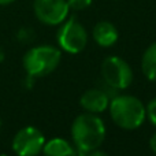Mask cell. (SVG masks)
I'll return each mask as SVG.
<instances>
[{
  "label": "cell",
  "instance_id": "obj_9",
  "mask_svg": "<svg viewBox=\"0 0 156 156\" xmlns=\"http://www.w3.org/2000/svg\"><path fill=\"white\" fill-rule=\"evenodd\" d=\"M92 36L97 45L103 47V48H110L118 41L119 33L114 23L108 21H100L94 25Z\"/></svg>",
  "mask_w": 156,
  "mask_h": 156
},
{
  "label": "cell",
  "instance_id": "obj_16",
  "mask_svg": "<svg viewBox=\"0 0 156 156\" xmlns=\"http://www.w3.org/2000/svg\"><path fill=\"white\" fill-rule=\"evenodd\" d=\"M85 156H108L105 152H103V151H99V149H94V151H90V152H88Z\"/></svg>",
  "mask_w": 156,
  "mask_h": 156
},
{
  "label": "cell",
  "instance_id": "obj_5",
  "mask_svg": "<svg viewBox=\"0 0 156 156\" xmlns=\"http://www.w3.org/2000/svg\"><path fill=\"white\" fill-rule=\"evenodd\" d=\"M101 78L116 90L127 89L133 82V70L125 59L115 55L107 56L101 63Z\"/></svg>",
  "mask_w": 156,
  "mask_h": 156
},
{
  "label": "cell",
  "instance_id": "obj_12",
  "mask_svg": "<svg viewBox=\"0 0 156 156\" xmlns=\"http://www.w3.org/2000/svg\"><path fill=\"white\" fill-rule=\"evenodd\" d=\"M16 40L22 44H29L34 40V30L30 27H21L16 32Z\"/></svg>",
  "mask_w": 156,
  "mask_h": 156
},
{
  "label": "cell",
  "instance_id": "obj_17",
  "mask_svg": "<svg viewBox=\"0 0 156 156\" xmlns=\"http://www.w3.org/2000/svg\"><path fill=\"white\" fill-rule=\"evenodd\" d=\"M4 58H5V52H4V49H3V47L0 45V63L4 60Z\"/></svg>",
  "mask_w": 156,
  "mask_h": 156
},
{
  "label": "cell",
  "instance_id": "obj_2",
  "mask_svg": "<svg viewBox=\"0 0 156 156\" xmlns=\"http://www.w3.org/2000/svg\"><path fill=\"white\" fill-rule=\"evenodd\" d=\"M108 110L114 123L125 130L138 129L147 118L144 103L132 94H116L110 100Z\"/></svg>",
  "mask_w": 156,
  "mask_h": 156
},
{
  "label": "cell",
  "instance_id": "obj_3",
  "mask_svg": "<svg viewBox=\"0 0 156 156\" xmlns=\"http://www.w3.org/2000/svg\"><path fill=\"white\" fill-rule=\"evenodd\" d=\"M62 59V51L54 45H37L27 49L22 65L27 76L41 78L54 73Z\"/></svg>",
  "mask_w": 156,
  "mask_h": 156
},
{
  "label": "cell",
  "instance_id": "obj_6",
  "mask_svg": "<svg viewBox=\"0 0 156 156\" xmlns=\"http://www.w3.org/2000/svg\"><path fill=\"white\" fill-rule=\"evenodd\" d=\"M45 137L43 132L34 126H25L15 133L11 148L16 156H38L43 152Z\"/></svg>",
  "mask_w": 156,
  "mask_h": 156
},
{
  "label": "cell",
  "instance_id": "obj_13",
  "mask_svg": "<svg viewBox=\"0 0 156 156\" xmlns=\"http://www.w3.org/2000/svg\"><path fill=\"white\" fill-rule=\"evenodd\" d=\"M92 2L93 0H67V4L70 7V10L82 11V10H86L92 4Z\"/></svg>",
  "mask_w": 156,
  "mask_h": 156
},
{
  "label": "cell",
  "instance_id": "obj_14",
  "mask_svg": "<svg viewBox=\"0 0 156 156\" xmlns=\"http://www.w3.org/2000/svg\"><path fill=\"white\" fill-rule=\"evenodd\" d=\"M145 110H147V118H148L149 122L156 127V97L152 99L151 101L147 104Z\"/></svg>",
  "mask_w": 156,
  "mask_h": 156
},
{
  "label": "cell",
  "instance_id": "obj_1",
  "mask_svg": "<svg viewBox=\"0 0 156 156\" xmlns=\"http://www.w3.org/2000/svg\"><path fill=\"white\" fill-rule=\"evenodd\" d=\"M71 140L80 152L88 154L99 149L105 138V125L97 114L83 112L71 125Z\"/></svg>",
  "mask_w": 156,
  "mask_h": 156
},
{
  "label": "cell",
  "instance_id": "obj_7",
  "mask_svg": "<svg viewBox=\"0 0 156 156\" xmlns=\"http://www.w3.org/2000/svg\"><path fill=\"white\" fill-rule=\"evenodd\" d=\"M33 11L41 23L48 26H59L69 18L70 7L67 0H34Z\"/></svg>",
  "mask_w": 156,
  "mask_h": 156
},
{
  "label": "cell",
  "instance_id": "obj_20",
  "mask_svg": "<svg viewBox=\"0 0 156 156\" xmlns=\"http://www.w3.org/2000/svg\"><path fill=\"white\" fill-rule=\"evenodd\" d=\"M0 156H8V155H5V154H0Z\"/></svg>",
  "mask_w": 156,
  "mask_h": 156
},
{
  "label": "cell",
  "instance_id": "obj_10",
  "mask_svg": "<svg viewBox=\"0 0 156 156\" xmlns=\"http://www.w3.org/2000/svg\"><path fill=\"white\" fill-rule=\"evenodd\" d=\"M41 154L44 156H78V149L66 138L55 137L45 141Z\"/></svg>",
  "mask_w": 156,
  "mask_h": 156
},
{
  "label": "cell",
  "instance_id": "obj_8",
  "mask_svg": "<svg viewBox=\"0 0 156 156\" xmlns=\"http://www.w3.org/2000/svg\"><path fill=\"white\" fill-rule=\"evenodd\" d=\"M110 97L101 88H92L85 90L80 97V105L85 112L101 114L110 105Z\"/></svg>",
  "mask_w": 156,
  "mask_h": 156
},
{
  "label": "cell",
  "instance_id": "obj_18",
  "mask_svg": "<svg viewBox=\"0 0 156 156\" xmlns=\"http://www.w3.org/2000/svg\"><path fill=\"white\" fill-rule=\"evenodd\" d=\"M14 2H15V0H0V5H8Z\"/></svg>",
  "mask_w": 156,
  "mask_h": 156
},
{
  "label": "cell",
  "instance_id": "obj_15",
  "mask_svg": "<svg viewBox=\"0 0 156 156\" xmlns=\"http://www.w3.org/2000/svg\"><path fill=\"white\" fill-rule=\"evenodd\" d=\"M149 148H151V151L156 155V132L151 136V138H149Z\"/></svg>",
  "mask_w": 156,
  "mask_h": 156
},
{
  "label": "cell",
  "instance_id": "obj_4",
  "mask_svg": "<svg viewBox=\"0 0 156 156\" xmlns=\"http://www.w3.org/2000/svg\"><path fill=\"white\" fill-rule=\"evenodd\" d=\"M56 41L60 51L77 55L81 54L88 44V32L76 16H70L59 25Z\"/></svg>",
  "mask_w": 156,
  "mask_h": 156
},
{
  "label": "cell",
  "instance_id": "obj_11",
  "mask_svg": "<svg viewBox=\"0 0 156 156\" xmlns=\"http://www.w3.org/2000/svg\"><path fill=\"white\" fill-rule=\"evenodd\" d=\"M141 70L149 81L156 82V43L151 44L144 51L141 58Z\"/></svg>",
  "mask_w": 156,
  "mask_h": 156
},
{
  "label": "cell",
  "instance_id": "obj_19",
  "mask_svg": "<svg viewBox=\"0 0 156 156\" xmlns=\"http://www.w3.org/2000/svg\"><path fill=\"white\" fill-rule=\"evenodd\" d=\"M2 126H3V123H2V119H0V132H2Z\"/></svg>",
  "mask_w": 156,
  "mask_h": 156
}]
</instances>
